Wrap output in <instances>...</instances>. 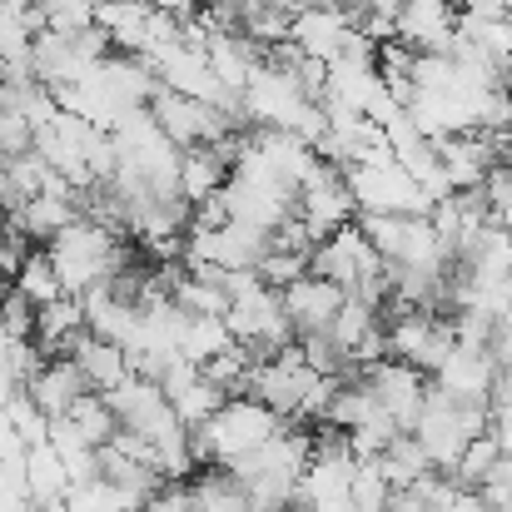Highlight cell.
Wrapping results in <instances>:
<instances>
[{"label":"cell","instance_id":"obj_1","mask_svg":"<svg viewBox=\"0 0 512 512\" xmlns=\"http://www.w3.org/2000/svg\"><path fill=\"white\" fill-rule=\"evenodd\" d=\"M239 100H244V125L249 130H289V135L309 140L314 150L329 135V110L299 80H289L284 70H274L269 60L254 70V80L244 85Z\"/></svg>","mask_w":512,"mask_h":512},{"label":"cell","instance_id":"obj_2","mask_svg":"<svg viewBox=\"0 0 512 512\" xmlns=\"http://www.w3.org/2000/svg\"><path fill=\"white\" fill-rule=\"evenodd\" d=\"M45 254H50V264H55L65 294H75V299H85L90 289L115 284V279L125 274V239L110 234V229L95 224V219H75L65 234H55V239L45 244Z\"/></svg>","mask_w":512,"mask_h":512},{"label":"cell","instance_id":"obj_3","mask_svg":"<svg viewBox=\"0 0 512 512\" xmlns=\"http://www.w3.org/2000/svg\"><path fill=\"white\" fill-rule=\"evenodd\" d=\"M284 428H294V423H284L269 403H259V398H229V403L194 433V458H199V463L234 468L239 458L269 448Z\"/></svg>","mask_w":512,"mask_h":512},{"label":"cell","instance_id":"obj_4","mask_svg":"<svg viewBox=\"0 0 512 512\" xmlns=\"http://www.w3.org/2000/svg\"><path fill=\"white\" fill-rule=\"evenodd\" d=\"M488 428H493V408H463V403H453L448 393L433 388V393H428V408H423V418H418V428H413V438L423 443L428 463L453 478V468H458V458L468 453V443L483 438Z\"/></svg>","mask_w":512,"mask_h":512},{"label":"cell","instance_id":"obj_5","mask_svg":"<svg viewBox=\"0 0 512 512\" xmlns=\"http://www.w3.org/2000/svg\"><path fill=\"white\" fill-rule=\"evenodd\" d=\"M343 179H348V194H353L358 214H423V219L433 214V199L423 194V184L413 174L393 160V150L343 170Z\"/></svg>","mask_w":512,"mask_h":512},{"label":"cell","instance_id":"obj_6","mask_svg":"<svg viewBox=\"0 0 512 512\" xmlns=\"http://www.w3.org/2000/svg\"><path fill=\"white\" fill-rule=\"evenodd\" d=\"M353 473H358V458L348 448L343 433H324L314 443V458L304 468V483H299V508L309 512H358L353 508Z\"/></svg>","mask_w":512,"mask_h":512},{"label":"cell","instance_id":"obj_7","mask_svg":"<svg viewBox=\"0 0 512 512\" xmlns=\"http://www.w3.org/2000/svg\"><path fill=\"white\" fill-rule=\"evenodd\" d=\"M100 140H105V130H95V125H85V120H75V115L60 110L50 125L35 130V155L60 179H70L75 189H90L95 184L90 179V155H95Z\"/></svg>","mask_w":512,"mask_h":512},{"label":"cell","instance_id":"obj_8","mask_svg":"<svg viewBox=\"0 0 512 512\" xmlns=\"http://www.w3.org/2000/svg\"><path fill=\"white\" fill-rule=\"evenodd\" d=\"M319 378H324V373H314V368L304 363L299 339H294L284 353H274L269 363L254 368V398L269 403L284 423H299V418H304V403H309V393H314Z\"/></svg>","mask_w":512,"mask_h":512},{"label":"cell","instance_id":"obj_9","mask_svg":"<svg viewBox=\"0 0 512 512\" xmlns=\"http://www.w3.org/2000/svg\"><path fill=\"white\" fill-rule=\"evenodd\" d=\"M269 254V234L249 224H219V229H189L184 259H199L219 274H259V259Z\"/></svg>","mask_w":512,"mask_h":512},{"label":"cell","instance_id":"obj_10","mask_svg":"<svg viewBox=\"0 0 512 512\" xmlns=\"http://www.w3.org/2000/svg\"><path fill=\"white\" fill-rule=\"evenodd\" d=\"M358 378L373 388V398L383 403V413H388L403 433L418 428V418H423V408H428V393H433V378H428V373H418L413 363L383 358V363L363 368Z\"/></svg>","mask_w":512,"mask_h":512},{"label":"cell","instance_id":"obj_11","mask_svg":"<svg viewBox=\"0 0 512 512\" xmlns=\"http://www.w3.org/2000/svg\"><path fill=\"white\" fill-rule=\"evenodd\" d=\"M498 378H503V363L493 358V348H468V343H458V348L448 353V363L433 373V388L448 393V398L463 403V408H493Z\"/></svg>","mask_w":512,"mask_h":512},{"label":"cell","instance_id":"obj_12","mask_svg":"<svg viewBox=\"0 0 512 512\" xmlns=\"http://www.w3.org/2000/svg\"><path fill=\"white\" fill-rule=\"evenodd\" d=\"M150 115H155V125L170 135L179 150H204V145H219L224 135H234L239 125H229L214 105H199V100H184V95H174L160 85V95L150 100Z\"/></svg>","mask_w":512,"mask_h":512},{"label":"cell","instance_id":"obj_13","mask_svg":"<svg viewBox=\"0 0 512 512\" xmlns=\"http://www.w3.org/2000/svg\"><path fill=\"white\" fill-rule=\"evenodd\" d=\"M294 214H299V224L314 234V244L334 239L343 224H353V219H358V204H353V194H348V179H343V170L324 165V170H319L309 184H304V189H299Z\"/></svg>","mask_w":512,"mask_h":512},{"label":"cell","instance_id":"obj_14","mask_svg":"<svg viewBox=\"0 0 512 512\" xmlns=\"http://www.w3.org/2000/svg\"><path fill=\"white\" fill-rule=\"evenodd\" d=\"M398 40L418 55H453L458 45V5L453 0H408L398 15Z\"/></svg>","mask_w":512,"mask_h":512},{"label":"cell","instance_id":"obj_15","mask_svg":"<svg viewBox=\"0 0 512 512\" xmlns=\"http://www.w3.org/2000/svg\"><path fill=\"white\" fill-rule=\"evenodd\" d=\"M343 304H348V289L319 279V274H304L284 289V314L299 334H329Z\"/></svg>","mask_w":512,"mask_h":512},{"label":"cell","instance_id":"obj_16","mask_svg":"<svg viewBox=\"0 0 512 512\" xmlns=\"http://www.w3.org/2000/svg\"><path fill=\"white\" fill-rule=\"evenodd\" d=\"M25 393H30L35 408L55 423V418H70V408L90 393V383H85V373H80L75 358H45V368L25 383Z\"/></svg>","mask_w":512,"mask_h":512},{"label":"cell","instance_id":"obj_17","mask_svg":"<svg viewBox=\"0 0 512 512\" xmlns=\"http://www.w3.org/2000/svg\"><path fill=\"white\" fill-rule=\"evenodd\" d=\"M70 358L80 363V373H85L90 393H110V388H120V383L130 378V353H125L120 343L95 339L90 329L70 343Z\"/></svg>","mask_w":512,"mask_h":512},{"label":"cell","instance_id":"obj_18","mask_svg":"<svg viewBox=\"0 0 512 512\" xmlns=\"http://www.w3.org/2000/svg\"><path fill=\"white\" fill-rule=\"evenodd\" d=\"M75 219H85L80 214V199H70V194H35L10 224L25 234V239H35V244H50L55 234H65Z\"/></svg>","mask_w":512,"mask_h":512},{"label":"cell","instance_id":"obj_19","mask_svg":"<svg viewBox=\"0 0 512 512\" xmlns=\"http://www.w3.org/2000/svg\"><path fill=\"white\" fill-rule=\"evenodd\" d=\"M229 160L214 150V145H204V150H184V160H179V199L189 204V209H199L204 199H214L224 184H229Z\"/></svg>","mask_w":512,"mask_h":512},{"label":"cell","instance_id":"obj_20","mask_svg":"<svg viewBox=\"0 0 512 512\" xmlns=\"http://www.w3.org/2000/svg\"><path fill=\"white\" fill-rule=\"evenodd\" d=\"M373 334H383V309L368 304V299H353V294H348V304L339 309V319H334V329H329V339H334V348L343 353L348 368H353L358 348L373 339Z\"/></svg>","mask_w":512,"mask_h":512},{"label":"cell","instance_id":"obj_21","mask_svg":"<svg viewBox=\"0 0 512 512\" xmlns=\"http://www.w3.org/2000/svg\"><path fill=\"white\" fill-rule=\"evenodd\" d=\"M70 468H65V458L45 443V448H30V458H25V493L45 508V503H60V498H70Z\"/></svg>","mask_w":512,"mask_h":512},{"label":"cell","instance_id":"obj_22","mask_svg":"<svg viewBox=\"0 0 512 512\" xmlns=\"http://www.w3.org/2000/svg\"><path fill=\"white\" fill-rule=\"evenodd\" d=\"M378 468H383V478H388V488H393V493H408V488H418L428 473H438V468L428 463V453H423V443H418L413 433L393 438V448L378 458Z\"/></svg>","mask_w":512,"mask_h":512},{"label":"cell","instance_id":"obj_23","mask_svg":"<svg viewBox=\"0 0 512 512\" xmlns=\"http://www.w3.org/2000/svg\"><path fill=\"white\" fill-rule=\"evenodd\" d=\"M20 299H30L35 309H45V304H55V299H65V284H60V274H55V264H50V254L45 249H35L25 264H20V274H15V284H10Z\"/></svg>","mask_w":512,"mask_h":512},{"label":"cell","instance_id":"obj_24","mask_svg":"<svg viewBox=\"0 0 512 512\" xmlns=\"http://www.w3.org/2000/svg\"><path fill=\"white\" fill-rule=\"evenodd\" d=\"M70 428H75L90 448H110L115 433H120V418H115V408L105 403V393H85V398L70 408Z\"/></svg>","mask_w":512,"mask_h":512},{"label":"cell","instance_id":"obj_25","mask_svg":"<svg viewBox=\"0 0 512 512\" xmlns=\"http://www.w3.org/2000/svg\"><path fill=\"white\" fill-rule=\"evenodd\" d=\"M498 463H503V448H498V438H493V428H488V433H483V438H473V443H468V453L458 458L453 483H458V488H468V493H483Z\"/></svg>","mask_w":512,"mask_h":512},{"label":"cell","instance_id":"obj_26","mask_svg":"<svg viewBox=\"0 0 512 512\" xmlns=\"http://www.w3.org/2000/svg\"><path fill=\"white\" fill-rule=\"evenodd\" d=\"M234 348V334H229V324L224 319H194L189 314V329H184V343H179V353L189 358V363H214L219 353H229Z\"/></svg>","mask_w":512,"mask_h":512},{"label":"cell","instance_id":"obj_27","mask_svg":"<svg viewBox=\"0 0 512 512\" xmlns=\"http://www.w3.org/2000/svg\"><path fill=\"white\" fill-rule=\"evenodd\" d=\"M393 503V488L378 468V458H358V473H353V508L358 512H388Z\"/></svg>","mask_w":512,"mask_h":512},{"label":"cell","instance_id":"obj_28","mask_svg":"<svg viewBox=\"0 0 512 512\" xmlns=\"http://www.w3.org/2000/svg\"><path fill=\"white\" fill-rule=\"evenodd\" d=\"M70 512H140L115 483H105V478H95V483H80V488H70Z\"/></svg>","mask_w":512,"mask_h":512},{"label":"cell","instance_id":"obj_29","mask_svg":"<svg viewBox=\"0 0 512 512\" xmlns=\"http://www.w3.org/2000/svg\"><path fill=\"white\" fill-rule=\"evenodd\" d=\"M309 274V259L304 254H289V249H274V239H269V254L259 259V279L269 284V289H289L294 279H304Z\"/></svg>","mask_w":512,"mask_h":512},{"label":"cell","instance_id":"obj_30","mask_svg":"<svg viewBox=\"0 0 512 512\" xmlns=\"http://www.w3.org/2000/svg\"><path fill=\"white\" fill-rule=\"evenodd\" d=\"M30 150H35V125L20 110L0 105V160H15V155H30Z\"/></svg>","mask_w":512,"mask_h":512},{"label":"cell","instance_id":"obj_31","mask_svg":"<svg viewBox=\"0 0 512 512\" xmlns=\"http://www.w3.org/2000/svg\"><path fill=\"white\" fill-rule=\"evenodd\" d=\"M483 199H488V219H493L498 229H512V174L503 170V165L488 174V184H483Z\"/></svg>","mask_w":512,"mask_h":512},{"label":"cell","instance_id":"obj_32","mask_svg":"<svg viewBox=\"0 0 512 512\" xmlns=\"http://www.w3.org/2000/svg\"><path fill=\"white\" fill-rule=\"evenodd\" d=\"M35 314H40V309H35L30 299H20L15 289L0 294V324H5L15 339H30V334H35Z\"/></svg>","mask_w":512,"mask_h":512},{"label":"cell","instance_id":"obj_33","mask_svg":"<svg viewBox=\"0 0 512 512\" xmlns=\"http://www.w3.org/2000/svg\"><path fill=\"white\" fill-rule=\"evenodd\" d=\"M483 498L493 503V512H512V458L508 453H503V463L493 468V478H488Z\"/></svg>","mask_w":512,"mask_h":512},{"label":"cell","instance_id":"obj_34","mask_svg":"<svg viewBox=\"0 0 512 512\" xmlns=\"http://www.w3.org/2000/svg\"><path fill=\"white\" fill-rule=\"evenodd\" d=\"M493 358H498L503 368H512V314L498 319V329H493Z\"/></svg>","mask_w":512,"mask_h":512},{"label":"cell","instance_id":"obj_35","mask_svg":"<svg viewBox=\"0 0 512 512\" xmlns=\"http://www.w3.org/2000/svg\"><path fill=\"white\" fill-rule=\"evenodd\" d=\"M493 438H498V448L512 458V408H493Z\"/></svg>","mask_w":512,"mask_h":512},{"label":"cell","instance_id":"obj_36","mask_svg":"<svg viewBox=\"0 0 512 512\" xmlns=\"http://www.w3.org/2000/svg\"><path fill=\"white\" fill-rule=\"evenodd\" d=\"M363 5H368V10H373V15H388V20H398V15H403V5H408V0H363Z\"/></svg>","mask_w":512,"mask_h":512},{"label":"cell","instance_id":"obj_37","mask_svg":"<svg viewBox=\"0 0 512 512\" xmlns=\"http://www.w3.org/2000/svg\"><path fill=\"white\" fill-rule=\"evenodd\" d=\"M145 5H155L165 15H194V0H145Z\"/></svg>","mask_w":512,"mask_h":512},{"label":"cell","instance_id":"obj_38","mask_svg":"<svg viewBox=\"0 0 512 512\" xmlns=\"http://www.w3.org/2000/svg\"><path fill=\"white\" fill-rule=\"evenodd\" d=\"M239 10H264V5H284V0H234Z\"/></svg>","mask_w":512,"mask_h":512},{"label":"cell","instance_id":"obj_39","mask_svg":"<svg viewBox=\"0 0 512 512\" xmlns=\"http://www.w3.org/2000/svg\"><path fill=\"white\" fill-rule=\"evenodd\" d=\"M319 5H339V10H363V0H319Z\"/></svg>","mask_w":512,"mask_h":512},{"label":"cell","instance_id":"obj_40","mask_svg":"<svg viewBox=\"0 0 512 512\" xmlns=\"http://www.w3.org/2000/svg\"><path fill=\"white\" fill-rule=\"evenodd\" d=\"M503 170L512 174V135H508V145H503Z\"/></svg>","mask_w":512,"mask_h":512},{"label":"cell","instance_id":"obj_41","mask_svg":"<svg viewBox=\"0 0 512 512\" xmlns=\"http://www.w3.org/2000/svg\"><path fill=\"white\" fill-rule=\"evenodd\" d=\"M40 512H70V503L60 498V503H45V508H40Z\"/></svg>","mask_w":512,"mask_h":512},{"label":"cell","instance_id":"obj_42","mask_svg":"<svg viewBox=\"0 0 512 512\" xmlns=\"http://www.w3.org/2000/svg\"><path fill=\"white\" fill-rule=\"evenodd\" d=\"M0 85H5V60H0Z\"/></svg>","mask_w":512,"mask_h":512},{"label":"cell","instance_id":"obj_43","mask_svg":"<svg viewBox=\"0 0 512 512\" xmlns=\"http://www.w3.org/2000/svg\"><path fill=\"white\" fill-rule=\"evenodd\" d=\"M289 512H309V508H299V503H294V508H289Z\"/></svg>","mask_w":512,"mask_h":512}]
</instances>
